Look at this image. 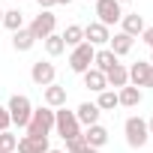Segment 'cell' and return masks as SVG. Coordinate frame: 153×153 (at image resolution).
I'll use <instances>...</instances> for the list:
<instances>
[{
    "label": "cell",
    "mask_w": 153,
    "mask_h": 153,
    "mask_svg": "<svg viewBox=\"0 0 153 153\" xmlns=\"http://www.w3.org/2000/svg\"><path fill=\"white\" fill-rule=\"evenodd\" d=\"M96 108L99 111H114L117 108V90H102L99 99H96Z\"/></svg>",
    "instance_id": "24"
},
{
    "label": "cell",
    "mask_w": 153,
    "mask_h": 153,
    "mask_svg": "<svg viewBox=\"0 0 153 153\" xmlns=\"http://www.w3.org/2000/svg\"><path fill=\"white\" fill-rule=\"evenodd\" d=\"M0 153H3V150H0Z\"/></svg>",
    "instance_id": "39"
},
{
    "label": "cell",
    "mask_w": 153,
    "mask_h": 153,
    "mask_svg": "<svg viewBox=\"0 0 153 153\" xmlns=\"http://www.w3.org/2000/svg\"><path fill=\"white\" fill-rule=\"evenodd\" d=\"M150 66H153V54H150Z\"/></svg>",
    "instance_id": "38"
},
{
    "label": "cell",
    "mask_w": 153,
    "mask_h": 153,
    "mask_svg": "<svg viewBox=\"0 0 153 153\" xmlns=\"http://www.w3.org/2000/svg\"><path fill=\"white\" fill-rule=\"evenodd\" d=\"M42 99H45L48 108H63V105H66V87H60V84H48L45 93H42Z\"/></svg>",
    "instance_id": "14"
},
{
    "label": "cell",
    "mask_w": 153,
    "mask_h": 153,
    "mask_svg": "<svg viewBox=\"0 0 153 153\" xmlns=\"http://www.w3.org/2000/svg\"><path fill=\"white\" fill-rule=\"evenodd\" d=\"M0 24H3V9H0Z\"/></svg>",
    "instance_id": "35"
},
{
    "label": "cell",
    "mask_w": 153,
    "mask_h": 153,
    "mask_svg": "<svg viewBox=\"0 0 153 153\" xmlns=\"http://www.w3.org/2000/svg\"><path fill=\"white\" fill-rule=\"evenodd\" d=\"M9 126H12V120H9V111H6L3 105H0V132H6Z\"/></svg>",
    "instance_id": "28"
},
{
    "label": "cell",
    "mask_w": 153,
    "mask_h": 153,
    "mask_svg": "<svg viewBox=\"0 0 153 153\" xmlns=\"http://www.w3.org/2000/svg\"><path fill=\"white\" fill-rule=\"evenodd\" d=\"M120 21H123V30H120V33H126V36H132V39L144 33V18H141L138 12H132V15H123Z\"/></svg>",
    "instance_id": "18"
},
{
    "label": "cell",
    "mask_w": 153,
    "mask_h": 153,
    "mask_svg": "<svg viewBox=\"0 0 153 153\" xmlns=\"http://www.w3.org/2000/svg\"><path fill=\"white\" fill-rule=\"evenodd\" d=\"M84 147H87L84 135H75V138H69V141H66V153H81Z\"/></svg>",
    "instance_id": "27"
},
{
    "label": "cell",
    "mask_w": 153,
    "mask_h": 153,
    "mask_svg": "<svg viewBox=\"0 0 153 153\" xmlns=\"http://www.w3.org/2000/svg\"><path fill=\"white\" fill-rule=\"evenodd\" d=\"M141 39H144V42H147V45L153 48V27H144V33H141Z\"/></svg>",
    "instance_id": "29"
},
{
    "label": "cell",
    "mask_w": 153,
    "mask_h": 153,
    "mask_svg": "<svg viewBox=\"0 0 153 153\" xmlns=\"http://www.w3.org/2000/svg\"><path fill=\"white\" fill-rule=\"evenodd\" d=\"M33 42H36V39L30 36V30H27V27H21V30H15V33H12V45H15V51H30V48H33Z\"/></svg>",
    "instance_id": "22"
},
{
    "label": "cell",
    "mask_w": 153,
    "mask_h": 153,
    "mask_svg": "<svg viewBox=\"0 0 153 153\" xmlns=\"http://www.w3.org/2000/svg\"><path fill=\"white\" fill-rule=\"evenodd\" d=\"M36 3H39L42 9H51V6H57V3H54V0H36Z\"/></svg>",
    "instance_id": "30"
},
{
    "label": "cell",
    "mask_w": 153,
    "mask_h": 153,
    "mask_svg": "<svg viewBox=\"0 0 153 153\" xmlns=\"http://www.w3.org/2000/svg\"><path fill=\"white\" fill-rule=\"evenodd\" d=\"M84 135V141H87V147H102V144H108V129L105 126H99V123H93V126H87V132H81Z\"/></svg>",
    "instance_id": "15"
},
{
    "label": "cell",
    "mask_w": 153,
    "mask_h": 153,
    "mask_svg": "<svg viewBox=\"0 0 153 153\" xmlns=\"http://www.w3.org/2000/svg\"><path fill=\"white\" fill-rule=\"evenodd\" d=\"M123 132H126V144L129 147H135V150H141L144 144H147V138H150V132H147V120L144 117H129L126 123H123Z\"/></svg>",
    "instance_id": "3"
},
{
    "label": "cell",
    "mask_w": 153,
    "mask_h": 153,
    "mask_svg": "<svg viewBox=\"0 0 153 153\" xmlns=\"http://www.w3.org/2000/svg\"><path fill=\"white\" fill-rule=\"evenodd\" d=\"M99 108H96V102H81L78 105V111H75V120H78L81 126H93V123H99Z\"/></svg>",
    "instance_id": "12"
},
{
    "label": "cell",
    "mask_w": 153,
    "mask_h": 153,
    "mask_svg": "<svg viewBox=\"0 0 153 153\" xmlns=\"http://www.w3.org/2000/svg\"><path fill=\"white\" fill-rule=\"evenodd\" d=\"M6 111H9V120H12L18 129H27L30 114H33V105H30V99H27V96H18V93H15V96L9 99Z\"/></svg>",
    "instance_id": "4"
},
{
    "label": "cell",
    "mask_w": 153,
    "mask_h": 153,
    "mask_svg": "<svg viewBox=\"0 0 153 153\" xmlns=\"http://www.w3.org/2000/svg\"><path fill=\"white\" fill-rule=\"evenodd\" d=\"M150 63H144V60H138V63H132L129 66V81H132V87H147V78H150Z\"/></svg>",
    "instance_id": "11"
},
{
    "label": "cell",
    "mask_w": 153,
    "mask_h": 153,
    "mask_svg": "<svg viewBox=\"0 0 153 153\" xmlns=\"http://www.w3.org/2000/svg\"><path fill=\"white\" fill-rule=\"evenodd\" d=\"M105 81H108V87H126V84H129V69H126L123 63L111 66V69L105 72Z\"/></svg>",
    "instance_id": "17"
},
{
    "label": "cell",
    "mask_w": 153,
    "mask_h": 153,
    "mask_svg": "<svg viewBox=\"0 0 153 153\" xmlns=\"http://www.w3.org/2000/svg\"><path fill=\"white\" fill-rule=\"evenodd\" d=\"M3 27L6 30H21L24 27V12H18V9H9V12H3Z\"/></svg>",
    "instance_id": "23"
},
{
    "label": "cell",
    "mask_w": 153,
    "mask_h": 153,
    "mask_svg": "<svg viewBox=\"0 0 153 153\" xmlns=\"http://www.w3.org/2000/svg\"><path fill=\"white\" fill-rule=\"evenodd\" d=\"M108 39H111V33H108V27H105V24L93 21V24H87V27H84V42H90L93 48H96V45H108Z\"/></svg>",
    "instance_id": "9"
},
{
    "label": "cell",
    "mask_w": 153,
    "mask_h": 153,
    "mask_svg": "<svg viewBox=\"0 0 153 153\" xmlns=\"http://www.w3.org/2000/svg\"><path fill=\"white\" fill-rule=\"evenodd\" d=\"M132 36H126V33H114L111 39H108V51L114 54V57H123V54H129L132 51Z\"/></svg>",
    "instance_id": "13"
},
{
    "label": "cell",
    "mask_w": 153,
    "mask_h": 153,
    "mask_svg": "<svg viewBox=\"0 0 153 153\" xmlns=\"http://www.w3.org/2000/svg\"><path fill=\"white\" fill-rule=\"evenodd\" d=\"M48 153H63V150H48Z\"/></svg>",
    "instance_id": "37"
},
{
    "label": "cell",
    "mask_w": 153,
    "mask_h": 153,
    "mask_svg": "<svg viewBox=\"0 0 153 153\" xmlns=\"http://www.w3.org/2000/svg\"><path fill=\"white\" fill-rule=\"evenodd\" d=\"M54 75H57V69H54V63H48V60H36V63L30 66V78H33V84H39V87L54 84Z\"/></svg>",
    "instance_id": "8"
},
{
    "label": "cell",
    "mask_w": 153,
    "mask_h": 153,
    "mask_svg": "<svg viewBox=\"0 0 153 153\" xmlns=\"http://www.w3.org/2000/svg\"><path fill=\"white\" fill-rule=\"evenodd\" d=\"M54 129H57V135L63 141L81 135V123L75 120V111H66V105L63 108H54Z\"/></svg>",
    "instance_id": "2"
},
{
    "label": "cell",
    "mask_w": 153,
    "mask_h": 153,
    "mask_svg": "<svg viewBox=\"0 0 153 153\" xmlns=\"http://www.w3.org/2000/svg\"><path fill=\"white\" fill-rule=\"evenodd\" d=\"M117 3H120V6H123V3H129V0H117Z\"/></svg>",
    "instance_id": "36"
},
{
    "label": "cell",
    "mask_w": 153,
    "mask_h": 153,
    "mask_svg": "<svg viewBox=\"0 0 153 153\" xmlns=\"http://www.w3.org/2000/svg\"><path fill=\"white\" fill-rule=\"evenodd\" d=\"M93 3H96V0H93Z\"/></svg>",
    "instance_id": "40"
},
{
    "label": "cell",
    "mask_w": 153,
    "mask_h": 153,
    "mask_svg": "<svg viewBox=\"0 0 153 153\" xmlns=\"http://www.w3.org/2000/svg\"><path fill=\"white\" fill-rule=\"evenodd\" d=\"M18 153H48L51 147H48V138H36V135H24V138H18V147H15Z\"/></svg>",
    "instance_id": "10"
},
{
    "label": "cell",
    "mask_w": 153,
    "mask_h": 153,
    "mask_svg": "<svg viewBox=\"0 0 153 153\" xmlns=\"http://www.w3.org/2000/svg\"><path fill=\"white\" fill-rule=\"evenodd\" d=\"M54 129V108L42 105V108H33L30 114V123H27V135H36V138H48V132Z\"/></svg>",
    "instance_id": "1"
},
{
    "label": "cell",
    "mask_w": 153,
    "mask_h": 153,
    "mask_svg": "<svg viewBox=\"0 0 153 153\" xmlns=\"http://www.w3.org/2000/svg\"><path fill=\"white\" fill-rule=\"evenodd\" d=\"M15 147H18V138H15L9 129H6V132H0V150H3V153H12Z\"/></svg>",
    "instance_id": "26"
},
{
    "label": "cell",
    "mask_w": 153,
    "mask_h": 153,
    "mask_svg": "<svg viewBox=\"0 0 153 153\" xmlns=\"http://www.w3.org/2000/svg\"><path fill=\"white\" fill-rule=\"evenodd\" d=\"M111 66H117V57H114L108 48H99V51L93 54V69H99V72H108Z\"/></svg>",
    "instance_id": "20"
},
{
    "label": "cell",
    "mask_w": 153,
    "mask_h": 153,
    "mask_svg": "<svg viewBox=\"0 0 153 153\" xmlns=\"http://www.w3.org/2000/svg\"><path fill=\"white\" fill-rule=\"evenodd\" d=\"M96 15H99V24L111 27L123 18V9H120L117 0H96Z\"/></svg>",
    "instance_id": "7"
},
{
    "label": "cell",
    "mask_w": 153,
    "mask_h": 153,
    "mask_svg": "<svg viewBox=\"0 0 153 153\" xmlns=\"http://www.w3.org/2000/svg\"><path fill=\"white\" fill-rule=\"evenodd\" d=\"M117 105H126V108L141 105V90H138V87H132V84L120 87V90H117Z\"/></svg>",
    "instance_id": "19"
},
{
    "label": "cell",
    "mask_w": 153,
    "mask_h": 153,
    "mask_svg": "<svg viewBox=\"0 0 153 153\" xmlns=\"http://www.w3.org/2000/svg\"><path fill=\"white\" fill-rule=\"evenodd\" d=\"M147 132H150V138H153V117L147 120Z\"/></svg>",
    "instance_id": "31"
},
{
    "label": "cell",
    "mask_w": 153,
    "mask_h": 153,
    "mask_svg": "<svg viewBox=\"0 0 153 153\" xmlns=\"http://www.w3.org/2000/svg\"><path fill=\"white\" fill-rule=\"evenodd\" d=\"M54 3H72V0H54Z\"/></svg>",
    "instance_id": "34"
},
{
    "label": "cell",
    "mask_w": 153,
    "mask_h": 153,
    "mask_svg": "<svg viewBox=\"0 0 153 153\" xmlns=\"http://www.w3.org/2000/svg\"><path fill=\"white\" fill-rule=\"evenodd\" d=\"M81 153H99V150H96V147H84Z\"/></svg>",
    "instance_id": "32"
},
{
    "label": "cell",
    "mask_w": 153,
    "mask_h": 153,
    "mask_svg": "<svg viewBox=\"0 0 153 153\" xmlns=\"http://www.w3.org/2000/svg\"><path fill=\"white\" fill-rule=\"evenodd\" d=\"M84 87L87 90H93V93H102V90H108V81H105V72H99V69H87L84 72Z\"/></svg>",
    "instance_id": "16"
},
{
    "label": "cell",
    "mask_w": 153,
    "mask_h": 153,
    "mask_svg": "<svg viewBox=\"0 0 153 153\" xmlns=\"http://www.w3.org/2000/svg\"><path fill=\"white\" fill-rule=\"evenodd\" d=\"M63 45H69V48H78L81 42H84V27H78V24H69L63 33Z\"/></svg>",
    "instance_id": "21"
},
{
    "label": "cell",
    "mask_w": 153,
    "mask_h": 153,
    "mask_svg": "<svg viewBox=\"0 0 153 153\" xmlns=\"http://www.w3.org/2000/svg\"><path fill=\"white\" fill-rule=\"evenodd\" d=\"M54 27H57V15H54L51 9H42V12L30 21V27H27V30H30V36H33V39H42V42H45V39L54 33Z\"/></svg>",
    "instance_id": "5"
},
{
    "label": "cell",
    "mask_w": 153,
    "mask_h": 153,
    "mask_svg": "<svg viewBox=\"0 0 153 153\" xmlns=\"http://www.w3.org/2000/svg\"><path fill=\"white\" fill-rule=\"evenodd\" d=\"M45 51H48L51 57L63 54V51H66V45H63V36H60V33H51V36L45 39Z\"/></svg>",
    "instance_id": "25"
},
{
    "label": "cell",
    "mask_w": 153,
    "mask_h": 153,
    "mask_svg": "<svg viewBox=\"0 0 153 153\" xmlns=\"http://www.w3.org/2000/svg\"><path fill=\"white\" fill-rule=\"evenodd\" d=\"M147 87H153V69H150V78H147Z\"/></svg>",
    "instance_id": "33"
},
{
    "label": "cell",
    "mask_w": 153,
    "mask_h": 153,
    "mask_svg": "<svg viewBox=\"0 0 153 153\" xmlns=\"http://www.w3.org/2000/svg\"><path fill=\"white\" fill-rule=\"evenodd\" d=\"M93 54H96V48L90 42H81L78 48H72V54H69V69L78 72V75H84L90 69V63H93Z\"/></svg>",
    "instance_id": "6"
},
{
    "label": "cell",
    "mask_w": 153,
    "mask_h": 153,
    "mask_svg": "<svg viewBox=\"0 0 153 153\" xmlns=\"http://www.w3.org/2000/svg\"><path fill=\"white\" fill-rule=\"evenodd\" d=\"M18 3H21V0H18Z\"/></svg>",
    "instance_id": "41"
}]
</instances>
